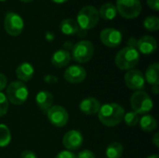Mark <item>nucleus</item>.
Here are the masks:
<instances>
[{"label": "nucleus", "mask_w": 159, "mask_h": 158, "mask_svg": "<svg viewBox=\"0 0 159 158\" xmlns=\"http://www.w3.org/2000/svg\"><path fill=\"white\" fill-rule=\"evenodd\" d=\"M125 115L124 108L118 103H106L101 106L98 113L100 122L106 127H116L120 124Z\"/></svg>", "instance_id": "nucleus-1"}, {"label": "nucleus", "mask_w": 159, "mask_h": 158, "mask_svg": "<svg viewBox=\"0 0 159 158\" xmlns=\"http://www.w3.org/2000/svg\"><path fill=\"white\" fill-rule=\"evenodd\" d=\"M140 53L139 51L130 47H126L119 50L115 58L116 65L120 70H131L139 62Z\"/></svg>", "instance_id": "nucleus-2"}, {"label": "nucleus", "mask_w": 159, "mask_h": 158, "mask_svg": "<svg viewBox=\"0 0 159 158\" xmlns=\"http://www.w3.org/2000/svg\"><path fill=\"white\" fill-rule=\"evenodd\" d=\"M100 19L98 9L93 6H85L82 7L76 17V22L79 28L83 30H90L94 28Z\"/></svg>", "instance_id": "nucleus-3"}, {"label": "nucleus", "mask_w": 159, "mask_h": 158, "mask_svg": "<svg viewBox=\"0 0 159 158\" xmlns=\"http://www.w3.org/2000/svg\"><path fill=\"white\" fill-rule=\"evenodd\" d=\"M29 96L28 88L23 82L13 81L7 88V99L14 105L23 104Z\"/></svg>", "instance_id": "nucleus-4"}, {"label": "nucleus", "mask_w": 159, "mask_h": 158, "mask_svg": "<svg viewBox=\"0 0 159 158\" xmlns=\"http://www.w3.org/2000/svg\"><path fill=\"white\" fill-rule=\"evenodd\" d=\"M130 104L133 112L136 114H147L149 113L154 106L153 101L151 100L150 96L143 90L135 91L130 98Z\"/></svg>", "instance_id": "nucleus-5"}, {"label": "nucleus", "mask_w": 159, "mask_h": 158, "mask_svg": "<svg viewBox=\"0 0 159 158\" xmlns=\"http://www.w3.org/2000/svg\"><path fill=\"white\" fill-rule=\"evenodd\" d=\"M117 13L125 19H135L142 12L141 0H116Z\"/></svg>", "instance_id": "nucleus-6"}, {"label": "nucleus", "mask_w": 159, "mask_h": 158, "mask_svg": "<svg viewBox=\"0 0 159 158\" xmlns=\"http://www.w3.org/2000/svg\"><path fill=\"white\" fill-rule=\"evenodd\" d=\"M94 54V46L89 40H81L74 45L72 49L73 59L79 62L85 63L91 60Z\"/></svg>", "instance_id": "nucleus-7"}, {"label": "nucleus", "mask_w": 159, "mask_h": 158, "mask_svg": "<svg viewBox=\"0 0 159 158\" xmlns=\"http://www.w3.org/2000/svg\"><path fill=\"white\" fill-rule=\"evenodd\" d=\"M24 27V22L22 18L13 12L7 11L4 19V28L7 34L11 36H18L21 34Z\"/></svg>", "instance_id": "nucleus-8"}, {"label": "nucleus", "mask_w": 159, "mask_h": 158, "mask_svg": "<svg viewBox=\"0 0 159 158\" xmlns=\"http://www.w3.org/2000/svg\"><path fill=\"white\" fill-rule=\"evenodd\" d=\"M47 115L49 122L56 128H62L68 123L69 115L62 106L52 105L47 111Z\"/></svg>", "instance_id": "nucleus-9"}, {"label": "nucleus", "mask_w": 159, "mask_h": 158, "mask_svg": "<svg viewBox=\"0 0 159 158\" xmlns=\"http://www.w3.org/2000/svg\"><path fill=\"white\" fill-rule=\"evenodd\" d=\"M125 83L127 87L132 90H143L145 88V78L143 74L136 69H131L125 74Z\"/></svg>", "instance_id": "nucleus-10"}, {"label": "nucleus", "mask_w": 159, "mask_h": 158, "mask_svg": "<svg viewBox=\"0 0 159 158\" xmlns=\"http://www.w3.org/2000/svg\"><path fill=\"white\" fill-rule=\"evenodd\" d=\"M102 43L108 47H118L123 39L122 34L119 30L115 28H105L100 34Z\"/></svg>", "instance_id": "nucleus-11"}, {"label": "nucleus", "mask_w": 159, "mask_h": 158, "mask_svg": "<svg viewBox=\"0 0 159 158\" xmlns=\"http://www.w3.org/2000/svg\"><path fill=\"white\" fill-rule=\"evenodd\" d=\"M83 136L78 130H69L62 138V144L67 151H75L79 149L83 144Z\"/></svg>", "instance_id": "nucleus-12"}, {"label": "nucleus", "mask_w": 159, "mask_h": 158, "mask_svg": "<svg viewBox=\"0 0 159 158\" xmlns=\"http://www.w3.org/2000/svg\"><path fill=\"white\" fill-rule=\"evenodd\" d=\"M87 77V71L80 65H72L64 72V79L70 84H79Z\"/></svg>", "instance_id": "nucleus-13"}, {"label": "nucleus", "mask_w": 159, "mask_h": 158, "mask_svg": "<svg viewBox=\"0 0 159 158\" xmlns=\"http://www.w3.org/2000/svg\"><path fill=\"white\" fill-rule=\"evenodd\" d=\"M157 48V40L150 35H144L137 41V50L144 55L153 54Z\"/></svg>", "instance_id": "nucleus-14"}, {"label": "nucleus", "mask_w": 159, "mask_h": 158, "mask_svg": "<svg viewBox=\"0 0 159 158\" xmlns=\"http://www.w3.org/2000/svg\"><path fill=\"white\" fill-rule=\"evenodd\" d=\"M101 106H102L101 102L96 98L88 97L80 102L79 109L83 114L88 115H92L99 113Z\"/></svg>", "instance_id": "nucleus-15"}, {"label": "nucleus", "mask_w": 159, "mask_h": 158, "mask_svg": "<svg viewBox=\"0 0 159 158\" xmlns=\"http://www.w3.org/2000/svg\"><path fill=\"white\" fill-rule=\"evenodd\" d=\"M71 61V54L65 49H59L55 51L51 57V63L56 68H62L69 64Z\"/></svg>", "instance_id": "nucleus-16"}, {"label": "nucleus", "mask_w": 159, "mask_h": 158, "mask_svg": "<svg viewBox=\"0 0 159 158\" xmlns=\"http://www.w3.org/2000/svg\"><path fill=\"white\" fill-rule=\"evenodd\" d=\"M34 74V66L29 62H22L16 68V76L20 82H26L32 79Z\"/></svg>", "instance_id": "nucleus-17"}, {"label": "nucleus", "mask_w": 159, "mask_h": 158, "mask_svg": "<svg viewBox=\"0 0 159 158\" xmlns=\"http://www.w3.org/2000/svg\"><path fill=\"white\" fill-rule=\"evenodd\" d=\"M35 102L43 112H47L53 105V96L48 91H39L35 96Z\"/></svg>", "instance_id": "nucleus-18"}, {"label": "nucleus", "mask_w": 159, "mask_h": 158, "mask_svg": "<svg viewBox=\"0 0 159 158\" xmlns=\"http://www.w3.org/2000/svg\"><path fill=\"white\" fill-rule=\"evenodd\" d=\"M79 26L75 20L74 19H64L60 23V30L62 34L66 35H74L76 34Z\"/></svg>", "instance_id": "nucleus-19"}, {"label": "nucleus", "mask_w": 159, "mask_h": 158, "mask_svg": "<svg viewBox=\"0 0 159 158\" xmlns=\"http://www.w3.org/2000/svg\"><path fill=\"white\" fill-rule=\"evenodd\" d=\"M159 64L157 62L151 64L146 72H145V82L152 86H158L159 85Z\"/></svg>", "instance_id": "nucleus-20"}, {"label": "nucleus", "mask_w": 159, "mask_h": 158, "mask_svg": "<svg viewBox=\"0 0 159 158\" xmlns=\"http://www.w3.org/2000/svg\"><path fill=\"white\" fill-rule=\"evenodd\" d=\"M98 11H99L100 17L105 20H114L117 15L116 5L113 3H104L103 5H102V7H100V10Z\"/></svg>", "instance_id": "nucleus-21"}, {"label": "nucleus", "mask_w": 159, "mask_h": 158, "mask_svg": "<svg viewBox=\"0 0 159 158\" xmlns=\"http://www.w3.org/2000/svg\"><path fill=\"white\" fill-rule=\"evenodd\" d=\"M139 121H140L141 129L143 130L146 131V132L153 131L157 128V122L156 118L153 115H145Z\"/></svg>", "instance_id": "nucleus-22"}, {"label": "nucleus", "mask_w": 159, "mask_h": 158, "mask_svg": "<svg viewBox=\"0 0 159 158\" xmlns=\"http://www.w3.org/2000/svg\"><path fill=\"white\" fill-rule=\"evenodd\" d=\"M124 148L123 145L119 142H112L106 148V156L107 158H120L123 155Z\"/></svg>", "instance_id": "nucleus-23"}, {"label": "nucleus", "mask_w": 159, "mask_h": 158, "mask_svg": "<svg viewBox=\"0 0 159 158\" xmlns=\"http://www.w3.org/2000/svg\"><path fill=\"white\" fill-rule=\"evenodd\" d=\"M10 141H11V133L9 129L4 124H0V147L7 146Z\"/></svg>", "instance_id": "nucleus-24"}, {"label": "nucleus", "mask_w": 159, "mask_h": 158, "mask_svg": "<svg viewBox=\"0 0 159 158\" xmlns=\"http://www.w3.org/2000/svg\"><path fill=\"white\" fill-rule=\"evenodd\" d=\"M143 27L149 32H156L159 29V18L157 16H148L143 20Z\"/></svg>", "instance_id": "nucleus-25"}, {"label": "nucleus", "mask_w": 159, "mask_h": 158, "mask_svg": "<svg viewBox=\"0 0 159 158\" xmlns=\"http://www.w3.org/2000/svg\"><path fill=\"white\" fill-rule=\"evenodd\" d=\"M123 120L125 121V123L129 126V127H134L136 126L138 123H139V115L138 114H136L135 112H128V113H125L124 115V117H123Z\"/></svg>", "instance_id": "nucleus-26"}, {"label": "nucleus", "mask_w": 159, "mask_h": 158, "mask_svg": "<svg viewBox=\"0 0 159 158\" xmlns=\"http://www.w3.org/2000/svg\"><path fill=\"white\" fill-rule=\"evenodd\" d=\"M8 110V101L6 95L0 92V117L4 116Z\"/></svg>", "instance_id": "nucleus-27"}, {"label": "nucleus", "mask_w": 159, "mask_h": 158, "mask_svg": "<svg viewBox=\"0 0 159 158\" xmlns=\"http://www.w3.org/2000/svg\"><path fill=\"white\" fill-rule=\"evenodd\" d=\"M76 158H96V156H95L94 153H92L90 150L85 149L78 153Z\"/></svg>", "instance_id": "nucleus-28"}, {"label": "nucleus", "mask_w": 159, "mask_h": 158, "mask_svg": "<svg viewBox=\"0 0 159 158\" xmlns=\"http://www.w3.org/2000/svg\"><path fill=\"white\" fill-rule=\"evenodd\" d=\"M55 158H76V156L74 153H72L71 151L65 150V151L60 152Z\"/></svg>", "instance_id": "nucleus-29"}, {"label": "nucleus", "mask_w": 159, "mask_h": 158, "mask_svg": "<svg viewBox=\"0 0 159 158\" xmlns=\"http://www.w3.org/2000/svg\"><path fill=\"white\" fill-rule=\"evenodd\" d=\"M44 81L45 83L47 84H49V85H53V84H57L58 81H59V78L53 74H47L44 76Z\"/></svg>", "instance_id": "nucleus-30"}, {"label": "nucleus", "mask_w": 159, "mask_h": 158, "mask_svg": "<svg viewBox=\"0 0 159 158\" xmlns=\"http://www.w3.org/2000/svg\"><path fill=\"white\" fill-rule=\"evenodd\" d=\"M147 5L153 10H159V0H147Z\"/></svg>", "instance_id": "nucleus-31"}, {"label": "nucleus", "mask_w": 159, "mask_h": 158, "mask_svg": "<svg viewBox=\"0 0 159 158\" xmlns=\"http://www.w3.org/2000/svg\"><path fill=\"white\" fill-rule=\"evenodd\" d=\"M20 158H37V156L33 151L25 150L20 154Z\"/></svg>", "instance_id": "nucleus-32"}, {"label": "nucleus", "mask_w": 159, "mask_h": 158, "mask_svg": "<svg viewBox=\"0 0 159 158\" xmlns=\"http://www.w3.org/2000/svg\"><path fill=\"white\" fill-rule=\"evenodd\" d=\"M7 80L6 75L0 73V92L7 87Z\"/></svg>", "instance_id": "nucleus-33"}, {"label": "nucleus", "mask_w": 159, "mask_h": 158, "mask_svg": "<svg viewBox=\"0 0 159 158\" xmlns=\"http://www.w3.org/2000/svg\"><path fill=\"white\" fill-rule=\"evenodd\" d=\"M137 39L134 38V37H130L129 40H128V47H134L137 49Z\"/></svg>", "instance_id": "nucleus-34"}, {"label": "nucleus", "mask_w": 159, "mask_h": 158, "mask_svg": "<svg viewBox=\"0 0 159 158\" xmlns=\"http://www.w3.org/2000/svg\"><path fill=\"white\" fill-rule=\"evenodd\" d=\"M73 47H74V44L70 41H66L63 45V47L66 51H69V50H72L73 49Z\"/></svg>", "instance_id": "nucleus-35"}, {"label": "nucleus", "mask_w": 159, "mask_h": 158, "mask_svg": "<svg viewBox=\"0 0 159 158\" xmlns=\"http://www.w3.org/2000/svg\"><path fill=\"white\" fill-rule=\"evenodd\" d=\"M152 142H153V143L155 144V146L159 147V133L158 132H157V133L154 135V137L152 138Z\"/></svg>", "instance_id": "nucleus-36"}, {"label": "nucleus", "mask_w": 159, "mask_h": 158, "mask_svg": "<svg viewBox=\"0 0 159 158\" xmlns=\"http://www.w3.org/2000/svg\"><path fill=\"white\" fill-rule=\"evenodd\" d=\"M87 34H88V31L83 30V29H81V28H79L78 31H77V33H76V34H77L79 37H85V36L87 35Z\"/></svg>", "instance_id": "nucleus-37"}, {"label": "nucleus", "mask_w": 159, "mask_h": 158, "mask_svg": "<svg viewBox=\"0 0 159 158\" xmlns=\"http://www.w3.org/2000/svg\"><path fill=\"white\" fill-rule=\"evenodd\" d=\"M54 38H55V35H54L53 33H51V32L46 33V39H47L48 41H52Z\"/></svg>", "instance_id": "nucleus-38"}, {"label": "nucleus", "mask_w": 159, "mask_h": 158, "mask_svg": "<svg viewBox=\"0 0 159 158\" xmlns=\"http://www.w3.org/2000/svg\"><path fill=\"white\" fill-rule=\"evenodd\" d=\"M153 92L157 95L158 93V86H153Z\"/></svg>", "instance_id": "nucleus-39"}, {"label": "nucleus", "mask_w": 159, "mask_h": 158, "mask_svg": "<svg viewBox=\"0 0 159 158\" xmlns=\"http://www.w3.org/2000/svg\"><path fill=\"white\" fill-rule=\"evenodd\" d=\"M51 1L54 2V3H57V4H61V3H64V2H66L68 0H51Z\"/></svg>", "instance_id": "nucleus-40"}, {"label": "nucleus", "mask_w": 159, "mask_h": 158, "mask_svg": "<svg viewBox=\"0 0 159 158\" xmlns=\"http://www.w3.org/2000/svg\"><path fill=\"white\" fill-rule=\"evenodd\" d=\"M146 158H159V156L158 155H152V156H149Z\"/></svg>", "instance_id": "nucleus-41"}, {"label": "nucleus", "mask_w": 159, "mask_h": 158, "mask_svg": "<svg viewBox=\"0 0 159 158\" xmlns=\"http://www.w3.org/2000/svg\"><path fill=\"white\" fill-rule=\"evenodd\" d=\"M21 2H24V3H29V2H32L33 0H20Z\"/></svg>", "instance_id": "nucleus-42"}, {"label": "nucleus", "mask_w": 159, "mask_h": 158, "mask_svg": "<svg viewBox=\"0 0 159 158\" xmlns=\"http://www.w3.org/2000/svg\"><path fill=\"white\" fill-rule=\"evenodd\" d=\"M4 1H7V0H0V2H4Z\"/></svg>", "instance_id": "nucleus-43"}]
</instances>
